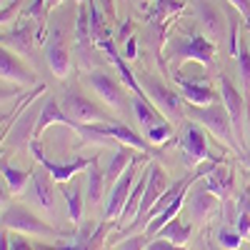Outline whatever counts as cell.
<instances>
[{"instance_id":"37","label":"cell","mask_w":250,"mask_h":250,"mask_svg":"<svg viewBox=\"0 0 250 250\" xmlns=\"http://www.w3.org/2000/svg\"><path fill=\"white\" fill-rule=\"evenodd\" d=\"M145 250H188V248L175 245V243L165 240V238H155V240H150V243H148V248H145Z\"/></svg>"},{"instance_id":"8","label":"cell","mask_w":250,"mask_h":250,"mask_svg":"<svg viewBox=\"0 0 250 250\" xmlns=\"http://www.w3.org/2000/svg\"><path fill=\"white\" fill-rule=\"evenodd\" d=\"M220 98H223V105L230 115V123H233V130L238 135V140L243 143L245 138V110H248V103H245V95H240V90L233 85V80L228 75H220Z\"/></svg>"},{"instance_id":"2","label":"cell","mask_w":250,"mask_h":250,"mask_svg":"<svg viewBox=\"0 0 250 250\" xmlns=\"http://www.w3.org/2000/svg\"><path fill=\"white\" fill-rule=\"evenodd\" d=\"M60 108L65 110L75 123L83 125H100V123H118L113 115H108L103 108H98L93 100H88L85 95H80L75 90H65L60 95Z\"/></svg>"},{"instance_id":"34","label":"cell","mask_w":250,"mask_h":250,"mask_svg":"<svg viewBox=\"0 0 250 250\" xmlns=\"http://www.w3.org/2000/svg\"><path fill=\"white\" fill-rule=\"evenodd\" d=\"M145 138H148L153 145H163V143H168L173 138V125L168 120H163L158 125H153V128L145 130Z\"/></svg>"},{"instance_id":"32","label":"cell","mask_w":250,"mask_h":250,"mask_svg":"<svg viewBox=\"0 0 250 250\" xmlns=\"http://www.w3.org/2000/svg\"><path fill=\"white\" fill-rule=\"evenodd\" d=\"M180 10H183V0H158L150 10V20L153 23H165V18H170Z\"/></svg>"},{"instance_id":"19","label":"cell","mask_w":250,"mask_h":250,"mask_svg":"<svg viewBox=\"0 0 250 250\" xmlns=\"http://www.w3.org/2000/svg\"><path fill=\"white\" fill-rule=\"evenodd\" d=\"M133 113H135V118H138L143 130H148V128H153V125L165 120L163 113L153 105L148 98H138V95H133Z\"/></svg>"},{"instance_id":"18","label":"cell","mask_w":250,"mask_h":250,"mask_svg":"<svg viewBox=\"0 0 250 250\" xmlns=\"http://www.w3.org/2000/svg\"><path fill=\"white\" fill-rule=\"evenodd\" d=\"M203 185H205L210 193H215V195L225 203L228 198L233 195V170L228 168L225 163H220L218 168H215L210 175H208V180H203Z\"/></svg>"},{"instance_id":"26","label":"cell","mask_w":250,"mask_h":250,"mask_svg":"<svg viewBox=\"0 0 250 250\" xmlns=\"http://www.w3.org/2000/svg\"><path fill=\"white\" fill-rule=\"evenodd\" d=\"M105 185H108L105 173L98 168V158H95L93 165L88 168V200H90V203H98L100 195H103V188H105Z\"/></svg>"},{"instance_id":"48","label":"cell","mask_w":250,"mask_h":250,"mask_svg":"<svg viewBox=\"0 0 250 250\" xmlns=\"http://www.w3.org/2000/svg\"><path fill=\"white\" fill-rule=\"evenodd\" d=\"M145 3H148V0H143V5H145Z\"/></svg>"},{"instance_id":"1","label":"cell","mask_w":250,"mask_h":250,"mask_svg":"<svg viewBox=\"0 0 250 250\" xmlns=\"http://www.w3.org/2000/svg\"><path fill=\"white\" fill-rule=\"evenodd\" d=\"M183 113L190 120L205 125V128L210 130L228 150H233L235 155H240L245 150L243 143L235 135V130H233V123H230V115H228L225 105H218V103H213V105H190V103H185Z\"/></svg>"},{"instance_id":"29","label":"cell","mask_w":250,"mask_h":250,"mask_svg":"<svg viewBox=\"0 0 250 250\" xmlns=\"http://www.w3.org/2000/svg\"><path fill=\"white\" fill-rule=\"evenodd\" d=\"M215 240H218V245H220L223 250H238V248L243 245V235H240V230H238L235 225H228V223L218 228Z\"/></svg>"},{"instance_id":"46","label":"cell","mask_w":250,"mask_h":250,"mask_svg":"<svg viewBox=\"0 0 250 250\" xmlns=\"http://www.w3.org/2000/svg\"><path fill=\"white\" fill-rule=\"evenodd\" d=\"M203 250H223V248H215L213 243H205V245H203Z\"/></svg>"},{"instance_id":"17","label":"cell","mask_w":250,"mask_h":250,"mask_svg":"<svg viewBox=\"0 0 250 250\" xmlns=\"http://www.w3.org/2000/svg\"><path fill=\"white\" fill-rule=\"evenodd\" d=\"M175 80L183 90V100L190 103V105H213L215 98H218L205 83H193V80H185L180 75H175Z\"/></svg>"},{"instance_id":"44","label":"cell","mask_w":250,"mask_h":250,"mask_svg":"<svg viewBox=\"0 0 250 250\" xmlns=\"http://www.w3.org/2000/svg\"><path fill=\"white\" fill-rule=\"evenodd\" d=\"M238 158H240V163H243V168L250 173V148H245V150H243Z\"/></svg>"},{"instance_id":"42","label":"cell","mask_w":250,"mask_h":250,"mask_svg":"<svg viewBox=\"0 0 250 250\" xmlns=\"http://www.w3.org/2000/svg\"><path fill=\"white\" fill-rule=\"evenodd\" d=\"M10 250H30V245L23 238H10Z\"/></svg>"},{"instance_id":"31","label":"cell","mask_w":250,"mask_h":250,"mask_svg":"<svg viewBox=\"0 0 250 250\" xmlns=\"http://www.w3.org/2000/svg\"><path fill=\"white\" fill-rule=\"evenodd\" d=\"M105 233H108V228L100 225V228H95V233H93L88 240L73 243V245H58V250H103V243H105Z\"/></svg>"},{"instance_id":"25","label":"cell","mask_w":250,"mask_h":250,"mask_svg":"<svg viewBox=\"0 0 250 250\" xmlns=\"http://www.w3.org/2000/svg\"><path fill=\"white\" fill-rule=\"evenodd\" d=\"M3 48L20 50V53L30 55V50H33V35H30L28 25L20 28V30H13V33H8V35H3Z\"/></svg>"},{"instance_id":"24","label":"cell","mask_w":250,"mask_h":250,"mask_svg":"<svg viewBox=\"0 0 250 250\" xmlns=\"http://www.w3.org/2000/svg\"><path fill=\"white\" fill-rule=\"evenodd\" d=\"M158 238H165V240H170L175 245H185L188 238H190V225L178 220V218H173L170 223H165L158 230Z\"/></svg>"},{"instance_id":"21","label":"cell","mask_w":250,"mask_h":250,"mask_svg":"<svg viewBox=\"0 0 250 250\" xmlns=\"http://www.w3.org/2000/svg\"><path fill=\"white\" fill-rule=\"evenodd\" d=\"M145 185H148V168H145V173L135 180V185H133V193H130L128 203H125L123 213H120V218H118L123 225L135 220V215H138V208H140V200H143V193H145Z\"/></svg>"},{"instance_id":"30","label":"cell","mask_w":250,"mask_h":250,"mask_svg":"<svg viewBox=\"0 0 250 250\" xmlns=\"http://www.w3.org/2000/svg\"><path fill=\"white\" fill-rule=\"evenodd\" d=\"M62 198L68 203V218L73 223H80V213H83V195H80V183H75L73 188H62Z\"/></svg>"},{"instance_id":"27","label":"cell","mask_w":250,"mask_h":250,"mask_svg":"<svg viewBox=\"0 0 250 250\" xmlns=\"http://www.w3.org/2000/svg\"><path fill=\"white\" fill-rule=\"evenodd\" d=\"M88 8H90V33H93V43L100 45L103 40L110 38V30L105 25V18H103V13L98 10V5L93 3V0H88Z\"/></svg>"},{"instance_id":"22","label":"cell","mask_w":250,"mask_h":250,"mask_svg":"<svg viewBox=\"0 0 250 250\" xmlns=\"http://www.w3.org/2000/svg\"><path fill=\"white\" fill-rule=\"evenodd\" d=\"M50 173H33V193L40 208L45 210H53V185H50Z\"/></svg>"},{"instance_id":"3","label":"cell","mask_w":250,"mask_h":250,"mask_svg":"<svg viewBox=\"0 0 250 250\" xmlns=\"http://www.w3.org/2000/svg\"><path fill=\"white\" fill-rule=\"evenodd\" d=\"M170 55H173L175 62L195 60V62H200V65L210 68L213 55H215V43L203 38V35H183V38H175L170 43Z\"/></svg>"},{"instance_id":"39","label":"cell","mask_w":250,"mask_h":250,"mask_svg":"<svg viewBox=\"0 0 250 250\" xmlns=\"http://www.w3.org/2000/svg\"><path fill=\"white\" fill-rule=\"evenodd\" d=\"M123 45H125V60H135V58H138V43H135V35H130Z\"/></svg>"},{"instance_id":"38","label":"cell","mask_w":250,"mask_h":250,"mask_svg":"<svg viewBox=\"0 0 250 250\" xmlns=\"http://www.w3.org/2000/svg\"><path fill=\"white\" fill-rule=\"evenodd\" d=\"M235 228L240 230V235H243V238H250V213H245V210H238Z\"/></svg>"},{"instance_id":"5","label":"cell","mask_w":250,"mask_h":250,"mask_svg":"<svg viewBox=\"0 0 250 250\" xmlns=\"http://www.w3.org/2000/svg\"><path fill=\"white\" fill-rule=\"evenodd\" d=\"M3 228L23 235H55V228L40 220L35 213H30L23 205H10L3 210Z\"/></svg>"},{"instance_id":"28","label":"cell","mask_w":250,"mask_h":250,"mask_svg":"<svg viewBox=\"0 0 250 250\" xmlns=\"http://www.w3.org/2000/svg\"><path fill=\"white\" fill-rule=\"evenodd\" d=\"M3 178H5V183H8V190H10L13 195H18V193L25 190V185H28V180H30V173L18 170V168H13L10 163L3 160Z\"/></svg>"},{"instance_id":"20","label":"cell","mask_w":250,"mask_h":250,"mask_svg":"<svg viewBox=\"0 0 250 250\" xmlns=\"http://www.w3.org/2000/svg\"><path fill=\"white\" fill-rule=\"evenodd\" d=\"M133 150H135V148H130V145H123V148H118V153L113 155V160H110V165H108V170H105V180H108V185H113L125 170L130 168V163L138 158Z\"/></svg>"},{"instance_id":"41","label":"cell","mask_w":250,"mask_h":250,"mask_svg":"<svg viewBox=\"0 0 250 250\" xmlns=\"http://www.w3.org/2000/svg\"><path fill=\"white\" fill-rule=\"evenodd\" d=\"M230 3L235 5L240 15H245V20H250V0H230Z\"/></svg>"},{"instance_id":"35","label":"cell","mask_w":250,"mask_h":250,"mask_svg":"<svg viewBox=\"0 0 250 250\" xmlns=\"http://www.w3.org/2000/svg\"><path fill=\"white\" fill-rule=\"evenodd\" d=\"M148 243H150V235H145V230H143V233H138L133 238H125L115 250H145V248H148Z\"/></svg>"},{"instance_id":"13","label":"cell","mask_w":250,"mask_h":250,"mask_svg":"<svg viewBox=\"0 0 250 250\" xmlns=\"http://www.w3.org/2000/svg\"><path fill=\"white\" fill-rule=\"evenodd\" d=\"M75 55L80 60L83 68H90L93 62V33H90V8L78 5V15H75Z\"/></svg>"},{"instance_id":"36","label":"cell","mask_w":250,"mask_h":250,"mask_svg":"<svg viewBox=\"0 0 250 250\" xmlns=\"http://www.w3.org/2000/svg\"><path fill=\"white\" fill-rule=\"evenodd\" d=\"M238 50H240V28L238 23L230 18V35H228V55L230 58H238Z\"/></svg>"},{"instance_id":"45","label":"cell","mask_w":250,"mask_h":250,"mask_svg":"<svg viewBox=\"0 0 250 250\" xmlns=\"http://www.w3.org/2000/svg\"><path fill=\"white\" fill-rule=\"evenodd\" d=\"M0 250H10V238L5 235V228H3V238H0Z\"/></svg>"},{"instance_id":"4","label":"cell","mask_w":250,"mask_h":250,"mask_svg":"<svg viewBox=\"0 0 250 250\" xmlns=\"http://www.w3.org/2000/svg\"><path fill=\"white\" fill-rule=\"evenodd\" d=\"M140 85L145 90V95H148V100L153 103V105L170 120H178L183 115V103H180V95H175L170 88H165L163 83L150 75V73H143L140 75Z\"/></svg>"},{"instance_id":"47","label":"cell","mask_w":250,"mask_h":250,"mask_svg":"<svg viewBox=\"0 0 250 250\" xmlns=\"http://www.w3.org/2000/svg\"><path fill=\"white\" fill-rule=\"evenodd\" d=\"M55 3H60V0H48V5H55Z\"/></svg>"},{"instance_id":"16","label":"cell","mask_w":250,"mask_h":250,"mask_svg":"<svg viewBox=\"0 0 250 250\" xmlns=\"http://www.w3.org/2000/svg\"><path fill=\"white\" fill-rule=\"evenodd\" d=\"M193 13L198 15V23L203 25V30L213 40H223L225 38V15L210 3V0H195Z\"/></svg>"},{"instance_id":"40","label":"cell","mask_w":250,"mask_h":250,"mask_svg":"<svg viewBox=\"0 0 250 250\" xmlns=\"http://www.w3.org/2000/svg\"><path fill=\"white\" fill-rule=\"evenodd\" d=\"M238 210H245V213H250V188H245V190L238 195Z\"/></svg>"},{"instance_id":"15","label":"cell","mask_w":250,"mask_h":250,"mask_svg":"<svg viewBox=\"0 0 250 250\" xmlns=\"http://www.w3.org/2000/svg\"><path fill=\"white\" fill-rule=\"evenodd\" d=\"M220 208V198L215 193H210L208 188L200 183L195 190H188V210H190L193 220L205 223L215 210Z\"/></svg>"},{"instance_id":"10","label":"cell","mask_w":250,"mask_h":250,"mask_svg":"<svg viewBox=\"0 0 250 250\" xmlns=\"http://www.w3.org/2000/svg\"><path fill=\"white\" fill-rule=\"evenodd\" d=\"M83 80L88 83V85L93 88V93L105 103L108 108H113V110H123L128 103H125V95H123V90H120V85L115 83V78L113 75H108L105 70H93V73H85L83 75Z\"/></svg>"},{"instance_id":"33","label":"cell","mask_w":250,"mask_h":250,"mask_svg":"<svg viewBox=\"0 0 250 250\" xmlns=\"http://www.w3.org/2000/svg\"><path fill=\"white\" fill-rule=\"evenodd\" d=\"M238 68H240V78H243V93H245V103L250 108V48L243 43L238 50Z\"/></svg>"},{"instance_id":"23","label":"cell","mask_w":250,"mask_h":250,"mask_svg":"<svg viewBox=\"0 0 250 250\" xmlns=\"http://www.w3.org/2000/svg\"><path fill=\"white\" fill-rule=\"evenodd\" d=\"M38 118H40V113L38 115L28 113L25 118H18V125L10 130V143L13 145H25L30 140V135H35V130H38Z\"/></svg>"},{"instance_id":"43","label":"cell","mask_w":250,"mask_h":250,"mask_svg":"<svg viewBox=\"0 0 250 250\" xmlns=\"http://www.w3.org/2000/svg\"><path fill=\"white\" fill-rule=\"evenodd\" d=\"M130 28H133V23H130V20H125V25L120 28V35H118V40H120V43H125V40L130 38Z\"/></svg>"},{"instance_id":"14","label":"cell","mask_w":250,"mask_h":250,"mask_svg":"<svg viewBox=\"0 0 250 250\" xmlns=\"http://www.w3.org/2000/svg\"><path fill=\"white\" fill-rule=\"evenodd\" d=\"M0 75H3V83H18V85H38V78L30 68L23 65V60L15 55V50L3 48L0 50Z\"/></svg>"},{"instance_id":"11","label":"cell","mask_w":250,"mask_h":250,"mask_svg":"<svg viewBox=\"0 0 250 250\" xmlns=\"http://www.w3.org/2000/svg\"><path fill=\"white\" fill-rule=\"evenodd\" d=\"M45 55H48V65L53 70L55 78H65L70 73V48L65 43V33H62V25L58 23L53 30H50V38H48V45H45Z\"/></svg>"},{"instance_id":"9","label":"cell","mask_w":250,"mask_h":250,"mask_svg":"<svg viewBox=\"0 0 250 250\" xmlns=\"http://www.w3.org/2000/svg\"><path fill=\"white\" fill-rule=\"evenodd\" d=\"M180 148H183V163L188 168H198L200 163L210 160V150H208V143H205V133L193 123H188L183 128L180 135Z\"/></svg>"},{"instance_id":"12","label":"cell","mask_w":250,"mask_h":250,"mask_svg":"<svg viewBox=\"0 0 250 250\" xmlns=\"http://www.w3.org/2000/svg\"><path fill=\"white\" fill-rule=\"evenodd\" d=\"M135 168H138V158L130 163V168L113 183L110 198H108V203H105V218H108V220L120 218L125 203H128V198H130V193H133V185H135Z\"/></svg>"},{"instance_id":"6","label":"cell","mask_w":250,"mask_h":250,"mask_svg":"<svg viewBox=\"0 0 250 250\" xmlns=\"http://www.w3.org/2000/svg\"><path fill=\"white\" fill-rule=\"evenodd\" d=\"M168 185H170L168 173H165L158 163L148 165V185H145V193H143V200H140V208H138V215L130 223V228H145V225H148V213L153 210V205L160 200V195L165 193V188H168Z\"/></svg>"},{"instance_id":"7","label":"cell","mask_w":250,"mask_h":250,"mask_svg":"<svg viewBox=\"0 0 250 250\" xmlns=\"http://www.w3.org/2000/svg\"><path fill=\"white\" fill-rule=\"evenodd\" d=\"M30 153H33L35 160L50 173V178H53L55 183H62V185H65L75 173L88 170L90 165H93V160H95V158H78V160H70V163H65V165H62V163H55V160L45 158V153H43V148H40V140H38V138L30 140Z\"/></svg>"}]
</instances>
